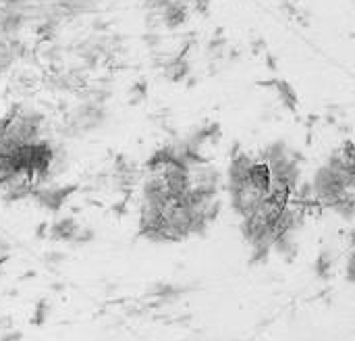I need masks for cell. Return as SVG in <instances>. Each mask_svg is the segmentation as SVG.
Instances as JSON below:
<instances>
[{
  "label": "cell",
  "mask_w": 355,
  "mask_h": 341,
  "mask_svg": "<svg viewBox=\"0 0 355 341\" xmlns=\"http://www.w3.org/2000/svg\"><path fill=\"white\" fill-rule=\"evenodd\" d=\"M79 188L75 183H64V185H33L31 190V200L35 206L48 210V213H58L62 206L69 202V198L77 192Z\"/></svg>",
  "instance_id": "obj_2"
},
{
  "label": "cell",
  "mask_w": 355,
  "mask_h": 341,
  "mask_svg": "<svg viewBox=\"0 0 355 341\" xmlns=\"http://www.w3.org/2000/svg\"><path fill=\"white\" fill-rule=\"evenodd\" d=\"M148 98V83L141 79V81H135L131 88H129V102L131 104H139Z\"/></svg>",
  "instance_id": "obj_16"
},
{
  "label": "cell",
  "mask_w": 355,
  "mask_h": 341,
  "mask_svg": "<svg viewBox=\"0 0 355 341\" xmlns=\"http://www.w3.org/2000/svg\"><path fill=\"white\" fill-rule=\"evenodd\" d=\"M270 254H272V246H270L268 242L254 244V246H252V254H250V265H252V267H254V265H264V263H268Z\"/></svg>",
  "instance_id": "obj_14"
},
{
  "label": "cell",
  "mask_w": 355,
  "mask_h": 341,
  "mask_svg": "<svg viewBox=\"0 0 355 341\" xmlns=\"http://www.w3.org/2000/svg\"><path fill=\"white\" fill-rule=\"evenodd\" d=\"M144 44H146L148 48L156 50V46L160 44V35H158V33H154V31H150V33H146V35H144Z\"/></svg>",
  "instance_id": "obj_20"
},
{
  "label": "cell",
  "mask_w": 355,
  "mask_h": 341,
  "mask_svg": "<svg viewBox=\"0 0 355 341\" xmlns=\"http://www.w3.org/2000/svg\"><path fill=\"white\" fill-rule=\"evenodd\" d=\"M108 108L104 102H96V100H81L73 113L67 119L64 125V135L69 138H79L83 133H94L98 129H102L108 123Z\"/></svg>",
  "instance_id": "obj_1"
},
{
  "label": "cell",
  "mask_w": 355,
  "mask_h": 341,
  "mask_svg": "<svg viewBox=\"0 0 355 341\" xmlns=\"http://www.w3.org/2000/svg\"><path fill=\"white\" fill-rule=\"evenodd\" d=\"M272 250H275L287 265H293L295 258H297V254H300V246H297L295 233H293V231H285V233L275 235V240H272Z\"/></svg>",
  "instance_id": "obj_10"
},
{
  "label": "cell",
  "mask_w": 355,
  "mask_h": 341,
  "mask_svg": "<svg viewBox=\"0 0 355 341\" xmlns=\"http://www.w3.org/2000/svg\"><path fill=\"white\" fill-rule=\"evenodd\" d=\"M21 340H23V333H21V331H17V329H12V327L0 333V341H21Z\"/></svg>",
  "instance_id": "obj_19"
},
{
  "label": "cell",
  "mask_w": 355,
  "mask_h": 341,
  "mask_svg": "<svg viewBox=\"0 0 355 341\" xmlns=\"http://www.w3.org/2000/svg\"><path fill=\"white\" fill-rule=\"evenodd\" d=\"M329 210H333L335 215H339L343 221H354V215H355V198L354 194H347V196H343L341 200H337L335 204H331L329 206Z\"/></svg>",
  "instance_id": "obj_13"
},
{
  "label": "cell",
  "mask_w": 355,
  "mask_h": 341,
  "mask_svg": "<svg viewBox=\"0 0 355 341\" xmlns=\"http://www.w3.org/2000/svg\"><path fill=\"white\" fill-rule=\"evenodd\" d=\"M254 160L256 158L243 150L231 156L229 169H227V192H235V190L250 185L248 179H250V169H252Z\"/></svg>",
  "instance_id": "obj_4"
},
{
  "label": "cell",
  "mask_w": 355,
  "mask_h": 341,
  "mask_svg": "<svg viewBox=\"0 0 355 341\" xmlns=\"http://www.w3.org/2000/svg\"><path fill=\"white\" fill-rule=\"evenodd\" d=\"M248 181H250L252 188H256V190L268 194V188H270V181H272L268 165L256 158L254 165H252V169H250V179H248Z\"/></svg>",
  "instance_id": "obj_11"
},
{
  "label": "cell",
  "mask_w": 355,
  "mask_h": 341,
  "mask_svg": "<svg viewBox=\"0 0 355 341\" xmlns=\"http://www.w3.org/2000/svg\"><path fill=\"white\" fill-rule=\"evenodd\" d=\"M48 225H50V223H40V225L35 227V238H40V240H42V238H48Z\"/></svg>",
  "instance_id": "obj_22"
},
{
  "label": "cell",
  "mask_w": 355,
  "mask_h": 341,
  "mask_svg": "<svg viewBox=\"0 0 355 341\" xmlns=\"http://www.w3.org/2000/svg\"><path fill=\"white\" fill-rule=\"evenodd\" d=\"M260 83L272 88V90L277 92L281 104H283L289 113H293V115L297 113V108H300V98H297L295 88H293L287 79H270V81H260Z\"/></svg>",
  "instance_id": "obj_8"
},
{
  "label": "cell",
  "mask_w": 355,
  "mask_h": 341,
  "mask_svg": "<svg viewBox=\"0 0 355 341\" xmlns=\"http://www.w3.org/2000/svg\"><path fill=\"white\" fill-rule=\"evenodd\" d=\"M252 48H254V52H264V50H266V42H264V38H256V40H254V44H252Z\"/></svg>",
  "instance_id": "obj_23"
},
{
  "label": "cell",
  "mask_w": 355,
  "mask_h": 341,
  "mask_svg": "<svg viewBox=\"0 0 355 341\" xmlns=\"http://www.w3.org/2000/svg\"><path fill=\"white\" fill-rule=\"evenodd\" d=\"M189 292L187 285H179V283H168V281H160L154 283L148 292L150 298H156L154 306H166V304H175L179 302L185 294Z\"/></svg>",
  "instance_id": "obj_6"
},
{
  "label": "cell",
  "mask_w": 355,
  "mask_h": 341,
  "mask_svg": "<svg viewBox=\"0 0 355 341\" xmlns=\"http://www.w3.org/2000/svg\"><path fill=\"white\" fill-rule=\"evenodd\" d=\"M227 194H229V204H231L233 213L237 217H241V219L254 215L260 208V204L264 202V196H266L264 192H260V190H256L252 185H245L241 190L227 192Z\"/></svg>",
  "instance_id": "obj_3"
},
{
  "label": "cell",
  "mask_w": 355,
  "mask_h": 341,
  "mask_svg": "<svg viewBox=\"0 0 355 341\" xmlns=\"http://www.w3.org/2000/svg\"><path fill=\"white\" fill-rule=\"evenodd\" d=\"M162 73H164V77H166L168 81H173V83L185 81V79L189 77V73H191V65H189V60H187V54H185V52H179V54H175L173 58H168V60L162 65Z\"/></svg>",
  "instance_id": "obj_9"
},
{
  "label": "cell",
  "mask_w": 355,
  "mask_h": 341,
  "mask_svg": "<svg viewBox=\"0 0 355 341\" xmlns=\"http://www.w3.org/2000/svg\"><path fill=\"white\" fill-rule=\"evenodd\" d=\"M64 260H67V254H64V252H58V250L46 252V256H44V263H46L48 267H58V265H62Z\"/></svg>",
  "instance_id": "obj_18"
},
{
  "label": "cell",
  "mask_w": 355,
  "mask_h": 341,
  "mask_svg": "<svg viewBox=\"0 0 355 341\" xmlns=\"http://www.w3.org/2000/svg\"><path fill=\"white\" fill-rule=\"evenodd\" d=\"M48 313H50V304H48L46 298H42V300L35 304V308H33L31 325H33V327H44L46 321H48Z\"/></svg>",
  "instance_id": "obj_15"
},
{
  "label": "cell",
  "mask_w": 355,
  "mask_h": 341,
  "mask_svg": "<svg viewBox=\"0 0 355 341\" xmlns=\"http://www.w3.org/2000/svg\"><path fill=\"white\" fill-rule=\"evenodd\" d=\"M333 267H335V260H333V252L329 248L320 250V254L316 256V263H314V273L320 281H329L333 277Z\"/></svg>",
  "instance_id": "obj_12"
},
{
  "label": "cell",
  "mask_w": 355,
  "mask_h": 341,
  "mask_svg": "<svg viewBox=\"0 0 355 341\" xmlns=\"http://www.w3.org/2000/svg\"><path fill=\"white\" fill-rule=\"evenodd\" d=\"M10 327H12V319L10 317H0V333L10 329Z\"/></svg>",
  "instance_id": "obj_24"
},
{
  "label": "cell",
  "mask_w": 355,
  "mask_h": 341,
  "mask_svg": "<svg viewBox=\"0 0 355 341\" xmlns=\"http://www.w3.org/2000/svg\"><path fill=\"white\" fill-rule=\"evenodd\" d=\"M189 13H191V8H189L187 0H171V2H166V4L158 10V17H160V21L164 23V27H168V29H179L181 25L187 23Z\"/></svg>",
  "instance_id": "obj_5"
},
{
  "label": "cell",
  "mask_w": 355,
  "mask_h": 341,
  "mask_svg": "<svg viewBox=\"0 0 355 341\" xmlns=\"http://www.w3.org/2000/svg\"><path fill=\"white\" fill-rule=\"evenodd\" d=\"M266 65H268V67H270V69H272V71H275V69H277V58H275V56H272V54H270V52H268V54H266Z\"/></svg>",
  "instance_id": "obj_25"
},
{
  "label": "cell",
  "mask_w": 355,
  "mask_h": 341,
  "mask_svg": "<svg viewBox=\"0 0 355 341\" xmlns=\"http://www.w3.org/2000/svg\"><path fill=\"white\" fill-rule=\"evenodd\" d=\"M79 221L75 217H60L56 221H52L48 225V238L54 242H62V244H71L77 229H79Z\"/></svg>",
  "instance_id": "obj_7"
},
{
  "label": "cell",
  "mask_w": 355,
  "mask_h": 341,
  "mask_svg": "<svg viewBox=\"0 0 355 341\" xmlns=\"http://www.w3.org/2000/svg\"><path fill=\"white\" fill-rule=\"evenodd\" d=\"M94 240H96V231H94L92 227H79L71 244H73V246H85V244H89V242H94Z\"/></svg>",
  "instance_id": "obj_17"
},
{
  "label": "cell",
  "mask_w": 355,
  "mask_h": 341,
  "mask_svg": "<svg viewBox=\"0 0 355 341\" xmlns=\"http://www.w3.org/2000/svg\"><path fill=\"white\" fill-rule=\"evenodd\" d=\"M355 263H354V254H349V258H347V267H345V275H347V283H354L355 281Z\"/></svg>",
  "instance_id": "obj_21"
},
{
  "label": "cell",
  "mask_w": 355,
  "mask_h": 341,
  "mask_svg": "<svg viewBox=\"0 0 355 341\" xmlns=\"http://www.w3.org/2000/svg\"><path fill=\"white\" fill-rule=\"evenodd\" d=\"M52 292H64V283H52Z\"/></svg>",
  "instance_id": "obj_26"
}]
</instances>
